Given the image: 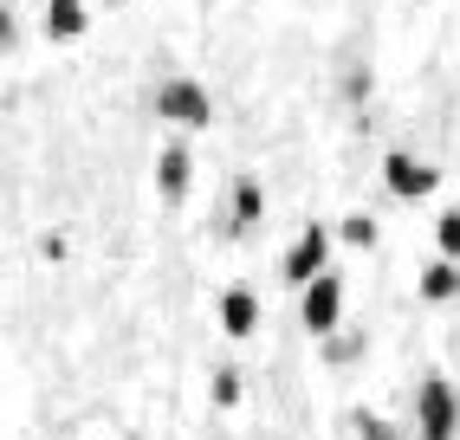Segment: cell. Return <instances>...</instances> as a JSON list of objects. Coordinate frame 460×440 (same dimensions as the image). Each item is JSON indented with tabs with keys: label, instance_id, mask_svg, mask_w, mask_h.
Here are the masks:
<instances>
[{
	"label": "cell",
	"instance_id": "6da1fadb",
	"mask_svg": "<svg viewBox=\"0 0 460 440\" xmlns=\"http://www.w3.org/2000/svg\"><path fill=\"white\" fill-rule=\"evenodd\" d=\"M415 434L421 440H454L460 434V395L441 383V375H428L415 389Z\"/></svg>",
	"mask_w": 460,
	"mask_h": 440
},
{
	"label": "cell",
	"instance_id": "7a4b0ae2",
	"mask_svg": "<svg viewBox=\"0 0 460 440\" xmlns=\"http://www.w3.org/2000/svg\"><path fill=\"white\" fill-rule=\"evenodd\" d=\"M156 117L181 123V130H201V123L214 117V98H208L195 78H169V84L156 91Z\"/></svg>",
	"mask_w": 460,
	"mask_h": 440
},
{
	"label": "cell",
	"instance_id": "3957f363",
	"mask_svg": "<svg viewBox=\"0 0 460 440\" xmlns=\"http://www.w3.org/2000/svg\"><path fill=\"white\" fill-rule=\"evenodd\" d=\"M298 318H305V330H312V337H331L337 318H344V278H337V272L312 278L305 298H298Z\"/></svg>",
	"mask_w": 460,
	"mask_h": 440
},
{
	"label": "cell",
	"instance_id": "277c9868",
	"mask_svg": "<svg viewBox=\"0 0 460 440\" xmlns=\"http://www.w3.org/2000/svg\"><path fill=\"white\" fill-rule=\"evenodd\" d=\"M324 260H331V227H318V220H312V227H305V233L292 240V253H286V266H279V272H286L292 286L305 292L312 278H324V272H331Z\"/></svg>",
	"mask_w": 460,
	"mask_h": 440
},
{
	"label": "cell",
	"instance_id": "5b68a950",
	"mask_svg": "<svg viewBox=\"0 0 460 440\" xmlns=\"http://www.w3.org/2000/svg\"><path fill=\"white\" fill-rule=\"evenodd\" d=\"M383 181H389V195H402V201H421V195H435V169H428V163H415V155H402V149H395L389 155V163H383Z\"/></svg>",
	"mask_w": 460,
	"mask_h": 440
},
{
	"label": "cell",
	"instance_id": "8992f818",
	"mask_svg": "<svg viewBox=\"0 0 460 440\" xmlns=\"http://www.w3.org/2000/svg\"><path fill=\"white\" fill-rule=\"evenodd\" d=\"M189 175H195V163H189V149H181V143H169L163 155H156V195L175 207L181 195H189Z\"/></svg>",
	"mask_w": 460,
	"mask_h": 440
},
{
	"label": "cell",
	"instance_id": "52a82bcc",
	"mask_svg": "<svg viewBox=\"0 0 460 440\" xmlns=\"http://www.w3.org/2000/svg\"><path fill=\"white\" fill-rule=\"evenodd\" d=\"M221 330H227V337H253V330H260V298H253L247 286H227V292H221Z\"/></svg>",
	"mask_w": 460,
	"mask_h": 440
},
{
	"label": "cell",
	"instance_id": "ba28073f",
	"mask_svg": "<svg viewBox=\"0 0 460 440\" xmlns=\"http://www.w3.org/2000/svg\"><path fill=\"white\" fill-rule=\"evenodd\" d=\"M91 26L84 0H46V40H78Z\"/></svg>",
	"mask_w": 460,
	"mask_h": 440
},
{
	"label": "cell",
	"instance_id": "9c48e42d",
	"mask_svg": "<svg viewBox=\"0 0 460 440\" xmlns=\"http://www.w3.org/2000/svg\"><path fill=\"white\" fill-rule=\"evenodd\" d=\"M421 298L428 304H447V298H460V260H435L421 272Z\"/></svg>",
	"mask_w": 460,
	"mask_h": 440
},
{
	"label": "cell",
	"instance_id": "30bf717a",
	"mask_svg": "<svg viewBox=\"0 0 460 440\" xmlns=\"http://www.w3.org/2000/svg\"><path fill=\"white\" fill-rule=\"evenodd\" d=\"M260 214H266V195H260V181H253V175H240V181H234V227H253Z\"/></svg>",
	"mask_w": 460,
	"mask_h": 440
},
{
	"label": "cell",
	"instance_id": "8fae6325",
	"mask_svg": "<svg viewBox=\"0 0 460 440\" xmlns=\"http://www.w3.org/2000/svg\"><path fill=\"white\" fill-rule=\"evenodd\" d=\"M208 395H214V408H234V401H240V369H214Z\"/></svg>",
	"mask_w": 460,
	"mask_h": 440
},
{
	"label": "cell",
	"instance_id": "7c38bea8",
	"mask_svg": "<svg viewBox=\"0 0 460 440\" xmlns=\"http://www.w3.org/2000/svg\"><path fill=\"white\" fill-rule=\"evenodd\" d=\"M435 240H441V260H460V207H447V214H441Z\"/></svg>",
	"mask_w": 460,
	"mask_h": 440
},
{
	"label": "cell",
	"instance_id": "4fadbf2b",
	"mask_svg": "<svg viewBox=\"0 0 460 440\" xmlns=\"http://www.w3.org/2000/svg\"><path fill=\"white\" fill-rule=\"evenodd\" d=\"M344 240L350 246H376V220L370 214H344Z\"/></svg>",
	"mask_w": 460,
	"mask_h": 440
},
{
	"label": "cell",
	"instance_id": "5bb4252c",
	"mask_svg": "<svg viewBox=\"0 0 460 440\" xmlns=\"http://www.w3.org/2000/svg\"><path fill=\"white\" fill-rule=\"evenodd\" d=\"M363 440H402V434H395V421H376L370 415V421H363Z\"/></svg>",
	"mask_w": 460,
	"mask_h": 440
}]
</instances>
